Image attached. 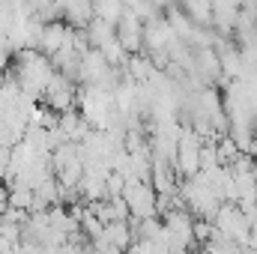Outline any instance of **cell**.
Returning <instances> with one entry per match:
<instances>
[{"label":"cell","mask_w":257,"mask_h":254,"mask_svg":"<svg viewBox=\"0 0 257 254\" xmlns=\"http://www.w3.org/2000/svg\"><path fill=\"white\" fill-rule=\"evenodd\" d=\"M209 9H212V21L209 24L218 33H230L236 27V18H239V6L236 3H212Z\"/></svg>","instance_id":"obj_1"},{"label":"cell","mask_w":257,"mask_h":254,"mask_svg":"<svg viewBox=\"0 0 257 254\" xmlns=\"http://www.w3.org/2000/svg\"><path fill=\"white\" fill-rule=\"evenodd\" d=\"M102 233H105L108 245H111V248H117L120 254H128V248L135 245V239H132V230H128L126 221H114V224H108Z\"/></svg>","instance_id":"obj_2"},{"label":"cell","mask_w":257,"mask_h":254,"mask_svg":"<svg viewBox=\"0 0 257 254\" xmlns=\"http://www.w3.org/2000/svg\"><path fill=\"white\" fill-rule=\"evenodd\" d=\"M63 15L66 21L72 24V30H87V24L93 21V6L90 3H69V6H63Z\"/></svg>","instance_id":"obj_3"},{"label":"cell","mask_w":257,"mask_h":254,"mask_svg":"<svg viewBox=\"0 0 257 254\" xmlns=\"http://www.w3.org/2000/svg\"><path fill=\"white\" fill-rule=\"evenodd\" d=\"M6 203H9V189H6V186L0 183V212L6 209Z\"/></svg>","instance_id":"obj_4"}]
</instances>
